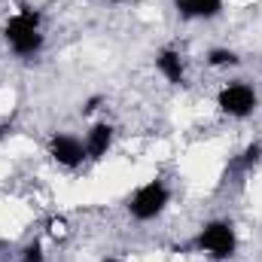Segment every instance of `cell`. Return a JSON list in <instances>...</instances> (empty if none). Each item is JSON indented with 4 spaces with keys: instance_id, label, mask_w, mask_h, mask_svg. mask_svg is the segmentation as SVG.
<instances>
[{
    "instance_id": "1",
    "label": "cell",
    "mask_w": 262,
    "mask_h": 262,
    "mask_svg": "<svg viewBox=\"0 0 262 262\" xmlns=\"http://www.w3.org/2000/svg\"><path fill=\"white\" fill-rule=\"evenodd\" d=\"M3 40L9 46L12 55L18 58H34L40 55V49L46 46V34H43V21L37 9H18L3 21Z\"/></svg>"
},
{
    "instance_id": "2",
    "label": "cell",
    "mask_w": 262,
    "mask_h": 262,
    "mask_svg": "<svg viewBox=\"0 0 262 262\" xmlns=\"http://www.w3.org/2000/svg\"><path fill=\"white\" fill-rule=\"evenodd\" d=\"M192 247H195V253L213 262H229L238 253V229L232 220H210L198 229Z\"/></svg>"
},
{
    "instance_id": "3",
    "label": "cell",
    "mask_w": 262,
    "mask_h": 262,
    "mask_svg": "<svg viewBox=\"0 0 262 262\" xmlns=\"http://www.w3.org/2000/svg\"><path fill=\"white\" fill-rule=\"evenodd\" d=\"M168 204H171V189H168V183L159 180V177L140 183V186L128 195V201H125L131 220H137V223H149V220L162 216V213L168 210Z\"/></svg>"
},
{
    "instance_id": "4",
    "label": "cell",
    "mask_w": 262,
    "mask_h": 262,
    "mask_svg": "<svg viewBox=\"0 0 262 262\" xmlns=\"http://www.w3.org/2000/svg\"><path fill=\"white\" fill-rule=\"evenodd\" d=\"M256 107H259V95L244 79H232L216 92V110L229 119H247L256 113Z\"/></svg>"
},
{
    "instance_id": "5",
    "label": "cell",
    "mask_w": 262,
    "mask_h": 262,
    "mask_svg": "<svg viewBox=\"0 0 262 262\" xmlns=\"http://www.w3.org/2000/svg\"><path fill=\"white\" fill-rule=\"evenodd\" d=\"M46 152H49V159H52L58 168H67V171H76V168H79V165L89 159L82 137H76V134H67V131H55V134L49 137V143H46Z\"/></svg>"
},
{
    "instance_id": "6",
    "label": "cell",
    "mask_w": 262,
    "mask_h": 262,
    "mask_svg": "<svg viewBox=\"0 0 262 262\" xmlns=\"http://www.w3.org/2000/svg\"><path fill=\"white\" fill-rule=\"evenodd\" d=\"M156 70H159V76H162L168 85H186V61H183V55H180L177 49H171V46L159 49V55H156Z\"/></svg>"
},
{
    "instance_id": "7",
    "label": "cell",
    "mask_w": 262,
    "mask_h": 262,
    "mask_svg": "<svg viewBox=\"0 0 262 262\" xmlns=\"http://www.w3.org/2000/svg\"><path fill=\"white\" fill-rule=\"evenodd\" d=\"M113 140H116V131L110 122H92L89 131H85V137H82V143H85V152H89V159H104L110 149H113Z\"/></svg>"
},
{
    "instance_id": "8",
    "label": "cell",
    "mask_w": 262,
    "mask_h": 262,
    "mask_svg": "<svg viewBox=\"0 0 262 262\" xmlns=\"http://www.w3.org/2000/svg\"><path fill=\"white\" fill-rule=\"evenodd\" d=\"M226 0H174V9L180 18H189V21H207V18H216L223 12Z\"/></svg>"
},
{
    "instance_id": "9",
    "label": "cell",
    "mask_w": 262,
    "mask_h": 262,
    "mask_svg": "<svg viewBox=\"0 0 262 262\" xmlns=\"http://www.w3.org/2000/svg\"><path fill=\"white\" fill-rule=\"evenodd\" d=\"M204 61H207V67H213V70H229V67L241 64V55L235 49H229V46H213Z\"/></svg>"
},
{
    "instance_id": "10",
    "label": "cell",
    "mask_w": 262,
    "mask_h": 262,
    "mask_svg": "<svg viewBox=\"0 0 262 262\" xmlns=\"http://www.w3.org/2000/svg\"><path fill=\"white\" fill-rule=\"evenodd\" d=\"M262 162V143H250L244 152H241V159H238V165L244 168V171H250V168H256Z\"/></svg>"
},
{
    "instance_id": "11",
    "label": "cell",
    "mask_w": 262,
    "mask_h": 262,
    "mask_svg": "<svg viewBox=\"0 0 262 262\" xmlns=\"http://www.w3.org/2000/svg\"><path fill=\"white\" fill-rule=\"evenodd\" d=\"M21 262H46L43 244H40V241H28V244L21 247Z\"/></svg>"
},
{
    "instance_id": "12",
    "label": "cell",
    "mask_w": 262,
    "mask_h": 262,
    "mask_svg": "<svg viewBox=\"0 0 262 262\" xmlns=\"http://www.w3.org/2000/svg\"><path fill=\"white\" fill-rule=\"evenodd\" d=\"M101 262H125V259H122V256H104Z\"/></svg>"
},
{
    "instance_id": "13",
    "label": "cell",
    "mask_w": 262,
    "mask_h": 262,
    "mask_svg": "<svg viewBox=\"0 0 262 262\" xmlns=\"http://www.w3.org/2000/svg\"><path fill=\"white\" fill-rule=\"evenodd\" d=\"M6 134H9V125H0V140H3Z\"/></svg>"
},
{
    "instance_id": "14",
    "label": "cell",
    "mask_w": 262,
    "mask_h": 262,
    "mask_svg": "<svg viewBox=\"0 0 262 262\" xmlns=\"http://www.w3.org/2000/svg\"><path fill=\"white\" fill-rule=\"evenodd\" d=\"M107 3H125V0H107Z\"/></svg>"
}]
</instances>
